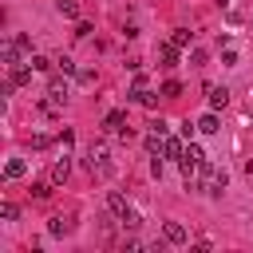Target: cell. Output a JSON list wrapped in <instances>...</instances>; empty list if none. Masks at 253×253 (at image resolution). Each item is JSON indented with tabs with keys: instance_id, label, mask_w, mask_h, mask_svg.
<instances>
[{
	"instance_id": "6da1fadb",
	"label": "cell",
	"mask_w": 253,
	"mask_h": 253,
	"mask_svg": "<svg viewBox=\"0 0 253 253\" xmlns=\"http://www.w3.org/2000/svg\"><path fill=\"white\" fill-rule=\"evenodd\" d=\"M87 170H91L95 178H111V174H115V166H111V150H107L103 142H91V146H87Z\"/></svg>"
},
{
	"instance_id": "7a4b0ae2",
	"label": "cell",
	"mask_w": 253,
	"mask_h": 253,
	"mask_svg": "<svg viewBox=\"0 0 253 253\" xmlns=\"http://www.w3.org/2000/svg\"><path fill=\"white\" fill-rule=\"evenodd\" d=\"M107 206H111V213L119 217V225H123V229H138V225H142V221H138V213L130 210V202H126L123 194H115V190H111V194H107Z\"/></svg>"
},
{
	"instance_id": "3957f363",
	"label": "cell",
	"mask_w": 253,
	"mask_h": 253,
	"mask_svg": "<svg viewBox=\"0 0 253 253\" xmlns=\"http://www.w3.org/2000/svg\"><path fill=\"white\" fill-rule=\"evenodd\" d=\"M28 51H32V40H28V36H12V40L0 47V59H4L8 67H16V63H20Z\"/></svg>"
},
{
	"instance_id": "277c9868",
	"label": "cell",
	"mask_w": 253,
	"mask_h": 253,
	"mask_svg": "<svg viewBox=\"0 0 253 253\" xmlns=\"http://www.w3.org/2000/svg\"><path fill=\"white\" fill-rule=\"evenodd\" d=\"M225 182H229V174H225V170H217L213 162H206V166H202V190H206L210 198H217V194L225 190Z\"/></svg>"
},
{
	"instance_id": "5b68a950",
	"label": "cell",
	"mask_w": 253,
	"mask_h": 253,
	"mask_svg": "<svg viewBox=\"0 0 253 253\" xmlns=\"http://www.w3.org/2000/svg\"><path fill=\"white\" fill-rule=\"evenodd\" d=\"M162 241H166V245H186L190 233H186L182 221H166V225H162Z\"/></svg>"
},
{
	"instance_id": "8992f818",
	"label": "cell",
	"mask_w": 253,
	"mask_h": 253,
	"mask_svg": "<svg viewBox=\"0 0 253 253\" xmlns=\"http://www.w3.org/2000/svg\"><path fill=\"white\" fill-rule=\"evenodd\" d=\"M47 99H51V103H59V107H63V103H67V83H63V79H59V75H55V79H51V83H47Z\"/></svg>"
},
{
	"instance_id": "52a82bcc",
	"label": "cell",
	"mask_w": 253,
	"mask_h": 253,
	"mask_svg": "<svg viewBox=\"0 0 253 253\" xmlns=\"http://www.w3.org/2000/svg\"><path fill=\"white\" fill-rule=\"evenodd\" d=\"M158 59H162V67H174V63H178V43H174V40L162 43V47H158Z\"/></svg>"
},
{
	"instance_id": "ba28073f",
	"label": "cell",
	"mask_w": 253,
	"mask_h": 253,
	"mask_svg": "<svg viewBox=\"0 0 253 253\" xmlns=\"http://www.w3.org/2000/svg\"><path fill=\"white\" fill-rule=\"evenodd\" d=\"M24 174H28V162L24 158H8L4 162V178H24Z\"/></svg>"
},
{
	"instance_id": "9c48e42d",
	"label": "cell",
	"mask_w": 253,
	"mask_h": 253,
	"mask_svg": "<svg viewBox=\"0 0 253 253\" xmlns=\"http://www.w3.org/2000/svg\"><path fill=\"white\" fill-rule=\"evenodd\" d=\"M194 126H198L202 134H217V130H221V126H217V115H213V111H210V115H202V119H198Z\"/></svg>"
},
{
	"instance_id": "30bf717a",
	"label": "cell",
	"mask_w": 253,
	"mask_h": 253,
	"mask_svg": "<svg viewBox=\"0 0 253 253\" xmlns=\"http://www.w3.org/2000/svg\"><path fill=\"white\" fill-rule=\"evenodd\" d=\"M47 233H51V237H67V233H71V217H51Z\"/></svg>"
},
{
	"instance_id": "8fae6325",
	"label": "cell",
	"mask_w": 253,
	"mask_h": 253,
	"mask_svg": "<svg viewBox=\"0 0 253 253\" xmlns=\"http://www.w3.org/2000/svg\"><path fill=\"white\" fill-rule=\"evenodd\" d=\"M67 174H71V162H67V158H59V162L51 166V182L59 186V182H67Z\"/></svg>"
},
{
	"instance_id": "7c38bea8",
	"label": "cell",
	"mask_w": 253,
	"mask_h": 253,
	"mask_svg": "<svg viewBox=\"0 0 253 253\" xmlns=\"http://www.w3.org/2000/svg\"><path fill=\"white\" fill-rule=\"evenodd\" d=\"M32 71H36V67H20V63H16V67H12V83H16V87L32 83Z\"/></svg>"
},
{
	"instance_id": "4fadbf2b",
	"label": "cell",
	"mask_w": 253,
	"mask_h": 253,
	"mask_svg": "<svg viewBox=\"0 0 253 253\" xmlns=\"http://www.w3.org/2000/svg\"><path fill=\"white\" fill-rule=\"evenodd\" d=\"M225 103H229V91H225V87H210V107L217 111V107H225Z\"/></svg>"
},
{
	"instance_id": "5bb4252c",
	"label": "cell",
	"mask_w": 253,
	"mask_h": 253,
	"mask_svg": "<svg viewBox=\"0 0 253 253\" xmlns=\"http://www.w3.org/2000/svg\"><path fill=\"white\" fill-rule=\"evenodd\" d=\"M123 123H126V115H123V111H111V115L103 119V126H107V130H115V134L123 130Z\"/></svg>"
},
{
	"instance_id": "9a60e30c",
	"label": "cell",
	"mask_w": 253,
	"mask_h": 253,
	"mask_svg": "<svg viewBox=\"0 0 253 253\" xmlns=\"http://www.w3.org/2000/svg\"><path fill=\"white\" fill-rule=\"evenodd\" d=\"M55 8H59V16H67V20L79 16V0H55Z\"/></svg>"
},
{
	"instance_id": "2e32d148",
	"label": "cell",
	"mask_w": 253,
	"mask_h": 253,
	"mask_svg": "<svg viewBox=\"0 0 253 253\" xmlns=\"http://www.w3.org/2000/svg\"><path fill=\"white\" fill-rule=\"evenodd\" d=\"M182 150H186V146H182L178 138H166V146H162V154H166V158H182Z\"/></svg>"
},
{
	"instance_id": "e0dca14e",
	"label": "cell",
	"mask_w": 253,
	"mask_h": 253,
	"mask_svg": "<svg viewBox=\"0 0 253 253\" xmlns=\"http://www.w3.org/2000/svg\"><path fill=\"white\" fill-rule=\"evenodd\" d=\"M55 67H59L63 75H75V59H71V55H59V59H55Z\"/></svg>"
},
{
	"instance_id": "ac0fdd59",
	"label": "cell",
	"mask_w": 253,
	"mask_h": 253,
	"mask_svg": "<svg viewBox=\"0 0 253 253\" xmlns=\"http://www.w3.org/2000/svg\"><path fill=\"white\" fill-rule=\"evenodd\" d=\"M162 95H166V99L182 95V83H178V79H166V83H162Z\"/></svg>"
},
{
	"instance_id": "d6986e66",
	"label": "cell",
	"mask_w": 253,
	"mask_h": 253,
	"mask_svg": "<svg viewBox=\"0 0 253 253\" xmlns=\"http://www.w3.org/2000/svg\"><path fill=\"white\" fill-rule=\"evenodd\" d=\"M0 217H4V221H16V217H20V210H16L12 202H0Z\"/></svg>"
},
{
	"instance_id": "ffe728a7",
	"label": "cell",
	"mask_w": 253,
	"mask_h": 253,
	"mask_svg": "<svg viewBox=\"0 0 253 253\" xmlns=\"http://www.w3.org/2000/svg\"><path fill=\"white\" fill-rule=\"evenodd\" d=\"M174 43H178V47H186V43H194V32H186V28H178V32H174Z\"/></svg>"
},
{
	"instance_id": "44dd1931",
	"label": "cell",
	"mask_w": 253,
	"mask_h": 253,
	"mask_svg": "<svg viewBox=\"0 0 253 253\" xmlns=\"http://www.w3.org/2000/svg\"><path fill=\"white\" fill-rule=\"evenodd\" d=\"M28 63H32V67H36V71H51V59H47V55H32V59H28Z\"/></svg>"
},
{
	"instance_id": "7402d4cb",
	"label": "cell",
	"mask_w": 253,
	"mask_h": 253,
	"mask_svg": "<svg viewBox=\"0 0 253 253\" xmlns=\"http://www.w3.org/2000/svg\"><path fill=\"white\" fill-rule=\"evenodd\" d=\"M75 79H79L83 87H91V83H95V71H91V67H83V71H75Z\"/></svg>"
},
{
	"instance_id": "603a6c76",
	"label": "cell",
	"mask_w": 253,
	"mask_h": 253,
	"mask_svg": "<svg viewBox=\"0 0 253 253\" xmlns=\"http://www.w3.org/2000/svg\"><path fill=\"white\" fill-rule=\"evenodd\" d=\"M32 194H36V198H47L51 190H47V182H32Z\"/></svg>"
}]
</instances>
